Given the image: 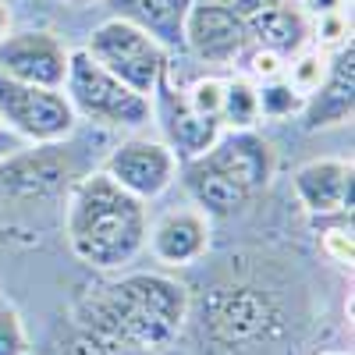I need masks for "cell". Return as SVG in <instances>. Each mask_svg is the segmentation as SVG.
Instances as JSON below:
<instances>
[{
  "mask_svg": "<svg viewBox=\"0 0 355 355\" xmlns=\"http://www.w3.org/2000/svg\"><path fill=\"white\" fill-rule=\"evenodd\" d=\"M189 288L167 274H121L78 302V327L110 345L164 352L185 327Z\"/></svg>",
  "mask_w": 355,
  "mask_h": 355,
  "instance_id": "obj_1",
  "label": "cell"
},
{
  "mask_svg": "<svg viewBox=\"0 0 355 355\" xmlns=\"http://www.w3.org/2000/svg\"><path fill=\"white\" fill-rule=\"evenodd\" d=\"M64 234L71 252L100 274H114L146 249L150 210L103 171L82 174L68 192Z\"/></svg>",
  "mask_w": 355,
  "mask_h": 355,
  "instance_id": "obj_2",
  "label": "cell"
},
{
  "mask_svg": "<svg viewBox=\"0 0 355 355\" xmlns=\"http://www.w3.org/2000/svg\"><path fill=\"white\" fill-rule=\"evenodd\" d=\"M61 93L68 96L78 121L100 128H142L153 117L150 96L132 93L125 82H117L107 68H100L85 50H71Z\"/></svg>",
  "mask_w": 355,
  "mask_h": 355,
  "instance_id": "obj_3",
  "label": "cell"
},
{
  "mask_svg": "<svg viewBox=\"0 0 355 355\" xmlns=\"http://www.w3.org/2000/svg\"><path fill=\"white\" fill-rule=\"evenodd\" d=\"M85 53L93 57L100 68H107L117 82H125L132 93L150 96L167 71V53L146 36L135 25L121 18H107L103 25L93 28V36L85 43Z\"/></svg>",
  "mask_w": 355,
  "mask_h": 355,
  "instance_id": "obj_4",
  "label": "cell"
},
{
  "mask_svg": "<svg viewBox=\"0 0 355 355\" xmlns=\"http://www.w3.org/2000/svg\"><path fill=\"white\" fill-rule=\"evenodd\" d=\"M0 121L25 146H61L78 117L61 89H40L0 75Z\"/></svg>",
  "mask_w": 355,
  "mask_h": 355,
  "instance_id": "obj_5",
  "label": "cell"
},
{
  "mask_svg": "<svg viewBox=\"0 0 355 355\" xmlns=\"http://www.w3.org/2000/svg\"><path fill=\"white\" fill-rule=\"evenodd\" d=\"M178 157L167 150V142L160 139H125L121 146H114V153L103 160V174L110 182H117L125 192L135 199L150 202L164 196L178 182Z\"/></svg>",
  "mask_w": 355,
  "mask_h": 355,
  "instance_id": "obj_6",
  "label": "cell"
},
{
  "mask_svg": "<svg viewBox=\"0 0 355 355\" xmlns=\"http://www.w3.org/2000/svg\"><path fill=\"white\" fill-rule=\"evenodd\" d=\"M202 160L217 174H224L227 182H234L245 196L263 192L277 167L274 146L263 135H256L252 128H220L217 142L202 153Z\"/></svg>",
  "mask_w": 355,
  "mask_h": 355,
  "instance_id": "obj_7",
  "label": "cell"
},
{
  "mask_svg": "<svg viewBox=\"0 0 355 355\" xmlns=\"http://www.w3.org/2000/svg\"><path fill=\"white\" fill-rule=\"evenodd\" d=\"M71 50L53 33H15L0 40V75L25 85L61 89Z\"/></svg>",
  "mask_w": 355,
  "mask_h": 355,
  "instance_id": "obj_8",
  "label": "cell"
},
{
  "mask_svg": "<svg viewBox=\"0 0 355 355\" xmlns=\"http://www.w3.org/2000/svg\"><path fill=\"white\" fill-rule=\"evenodd\" d=\"M185 50H192L206 64H234L249 50V25L231 8L196 0L185 21Z\"/></svg>",
  "mask_w": 355,
  "mask_h": 355,
  "instance_id": "obj_9",
  "label": "cell"
},
{
  "mask_svg": "<svg viewBox=\"0 0 355 355\" xmlns=\"http://www.w3.org/2000/svg\"><path fill=\"white\" fill-rule=\"evenodd\" d=\"M153 96H157L153 114L160 117L164 135H167V150L178 157V164L202 157V153L217 142L220 121H214V117H199V114L185 103L182 89L174 93V89L167 85V78H160L157 89H153Z\"/></svg>",
  "mask_w": 355,
  "mask_h": 355,
  "instance_id": "obj_10",
  "label": "cell"
},
{
  "mask_svg": "<svg viewBox=\"0 0 355 355\" xmlns=\"http://www.w3.org/2000/svg\"><path fill=\"white\" fill-rule=\"evenodd\" d=\"M146 245L164 266H192L210 249V217L199 206H174L153 220Z\"/></svg>",
  "mask_w": 355,
  "mask_h": 355,
  "instance_id": "obj_11",
  "label": "cell"
},
{
  "mask_svg": "<svg viewBox=\"0 0 355 355\" xmlns=\"http://www.w3.org/2000/svg\"><path fill=\"white\" fill-rule=\"evenodd\" d=\"M352 107H355V46L345 43V46H338L331 53L327 78L320 82L316 93L306 96L302 121H306L309 132L348 125L352 121Z\"/></svg>",
  "mask_w": 355,
  "mask_h": 355,
  "instance_id": "obj_12",
  "label": "cell"
},
{
  "mask_svg": "<svg viewBox=\"0 0 355 355\" xmlns=\"http://www.w3.org/2000/svg\"><path fill=\"white\" fill-rule=\"evenodd\" d=\"M295 196L313 217H345L352 214V160L323 157L309 160L291 178Z\"/></svg>",
  "mask_w": 355,
  "mask_h": 355,
  "instance_id": "obj_13",
  "label": "cell"
},
{
  "mask_svg": "<svg viewBox=\"0 0 355 355\" xmlns=\"http://www.w3.org/2000/svg\"><path fill=\"white\" fill-rule=\"evenodd\" d=\"M196 0H107L114 18L135 25L150 36L164 53L185 50V21Z\"/></svg>",
  "mask_w": 355,
  "mask_h": 355,
  "instance_id": "obj_14",
  "label": "cell"
},
{
  "mask_svg": "<svg viewBox=\"0 0 355 355\" xmlns=\"http://www.w3.org/2000/svg\"><path fill=\"white\" fill-rule=\"evenodd\" d=\"M206 323H210V334L220 345H242L252 341L266 331V299H259L249 288H227L220 295H214L210 313H206Z\"/></svg>",
  "mask_w": 355,
  "mask_h": 355,
  "instance_id": "obj_15",
  "label": "cell"
},
{
  "mask_svg": "<svg viewBox=\"0 0 355 355\" xmlns=\"http://www.w3.org/2000/svg\"><path fill=\"white\" fill-rule=\"evenodd\" d=\"M245 25H249V46L270 50V53L284 57V61L309 46V18L299 8H288V4L266 8V11L245 18Z\"/></svg>",
  "mask_w": 355,
  "mask_h": 355,
  "instance_id": "obj_16",
  "label": "cell"
},
{
  "mask_svg": "<svg viewBox=\"0 0 355 355\" xmlns=\"http://www.w3.org/2000/svg\"><path fill=\"white\" fill-rule=\"evenodd\" d=\"M182 182H185V189L192 196V206H199L206 217H227V214L239 210V206H245V199H249L239 185L227 182L224 174H217L202 157L185 160Z\"/></svg>",
  "mask_w": 355,
  "mask_h": 355,
  "instance_id": "obj_17",
  "label": "cell"
},
{
  "mask_svg": "<svg viewBox=\"0 0 355 355\" xmlns=\"http://www.w3.org/2000/svg\"><path fill=\"white\" fill-rule=\"evenodd\" d=\"M259 121L256 110V82L252 78H224L220 128H252Z\"/></svg>",
  "mask_w": 355,
  "mask_h": 355,
  "instance_id": "obj_18",
  "label": "cell"
},
{
  "mask_svg": "<svg viewBox=\"0 0 355 355\" xmlns=\"http://www.w3.org/2000/svg\"><path fill=\"white\" fill-rule=\"evenodd\" d=\"M306 96L295 93L288 85V78H266L256 82V110H259V121H284L291 114H302Z\"/></svg>",
  "mask_w": 355,
  "mask_h": 355,
  "instance_id": "obj_19",
  "label": "cell"
},
{
  "mask_svg": "<svg viewBox=\"0 0 355 355\" xmlns=\"http://www.w3.org/2000/svg\"><path fill=\"white\" fill-rule=\"evenodd\" d=\"M327 68H331V53L327 50H320V46H306L299 50L295 57H288V64H284V78L288 85L295 89V93H316L320 82L327 78Z\"/></svg>",
  "mask_w": 355,
  "mask_h": 355,
  "instance_id": "obj_20",
  "label": "cell"
},
{
  "mask_svg": "<svg viewBox=\"0 0 355 355\" xmlns=\"http://www.w3.org/2000/svg\"><path fill=\"white\" fill-rule=\"evenodd\" d=\"M185 103L199 114V117H214V121H220V103H224V78L217 75H202L196 78L189 89H182Z\"/></svg>",
  "mask_w": 355,
  "mask_h": 355,
  "instance_id": "obj_21",
  "label": "cell"
},
{
  "mask_svg": "<svg viewBox=\"0 0 355 355\" xmlns=\"http://www.w3.org/2000/svg\"><path fill=\"white\" fill-rule=\"evenodd\" d=\"M348 36H352V21H348L345 11H331V15H320V18L309 21V43H316L320 50H327V53L345 46V43H352Z\"/></svg>",
  "mask_w": 355,
  "mask_h": 355,
  "instance_id": "obj_22",
  "label": "cell"
},
{
  "mask_svg": "<svg viewBox=\"0 0 355 355\" xmlns=\"http://www.w3.org/2000/svg\"><path fill=\"white\" fill-rule=\"evenodd\" d=\"M28 341H25V327L11 306L0 302V355H25Z\"/></svg>",
  "mask_w": 355,
  "mask_h": 355,
  "instance_id": "obj_23",
  "label": "cell"
},
{
  "mask_svg": "<svg viewBox=\"0 0 355 355\" xmlns=\"http://www.w3.org/2000/svg\"><path fill=\"white\" fill-rule=\"evenodd\" d=\"M245 64H249V75L256 78V82H266V78H281L284 75V57H277V53H270V50H259V46H249L245 53Z\"/></svg>",
  "mask_w": 355,
  "mask_h": 355,
  "instance_id": "obj_24",
  "label": "cell"
},
{
  "mask_svg": "<svg viewBox=\"0 0 355 355\" xmlns=\"http://www.w3.org/2000/svg\"><path fill=\"white\" fill-rule=\"evenodd\" d=\"M323 252H327L334 263H352V227L323 231Z\"/></svg>",
  "mask_w": 355,
  "mask_h": 355,
  "instance_id": "obj_25",
  "label": "cell"
},
{
  "mask_svg": "<svg viewBox=\"0 0 355 355\" xmlns=\"http://www.w3.org/2000/svg\"><path fill=\"white\" fill-rule=\"evenodd\" d=\"M206 4H220V8H231L234 15H242V18H252L266 8H277L284 4V0H206Z\"/></svg>",
  "mask_w": 355,
  "mask_h": 355,
  "instance_id": "obj_26",
  "label": "cell"
},
{
  "mask_svg": "<svg viewBox=\"0 0 355 355\" xmlns=\"http://www.w3.org/2000/svg\"><path fill=\"white\" fill-rule=\"evenodd\" d=\"M21 150H28V146H25V142L4 125V121H0V164H8V160L18 157Z\"/></svg>",
  "mask_w": 355,
  "mask_h": 355,
  "instance_id": "obj_27",
  "label": "cell"
},
{
  "mask_svg": "<svg viewBox=\"0 0 355 355\" xmlns=\"http://www.w3.org/2000/svg\"><path fill=\"white\" fill-rule=\"evenodd\" d=\"M299 11L306 18H320L331 11H345V0H299Z\"/></svg>",
  "mask_w": 355,
  "mask_h": 355,
  "instance_id": "obj_28",
  "label": "cell"
},
{
  "mask_svg": "<svg viewBox=\"0 0 355 355\" xmlns=\"http://www.w3.org/2000/svg\"><path fill=\"white\" fill-rule=\"evenodd\" d=\"M8 28H11V11H8V0H0V40L8 36Z\"/></svg>",
  "mask_w": 355,
  "mask_h": 355,
  "instance_id": "obj_29",
  "label": "cell"
},
{
  "mask_svg": "<svg viewBox=\"0 0 355 355\" xmlns=\"http://www.w3.org/2000/svg\"><path fill=\"white\" fill-rule=\"evenodd\" d=\"M61 4H71V8H85V4H93V0H61Z\"/></svg>",
  "mask_w": 355,
  "mask_h": 355,
  "instance_id": "obj_30",
  "label": "cell"
},
{
  "mask_svg": "<svg viewBox=\"0 0 355 355\" xmlns=\"http://www.w3.org/2000/svg\"><path fill=\"white\" fill-rule=\"evenodd\" d=\"M323 355H348V352H323Z\"/></svg>",
  "mask_w": 355,
  "mask_h": 355,
  "instance_id": "obj_31",
  "label": "cell"
}]
</instances>
